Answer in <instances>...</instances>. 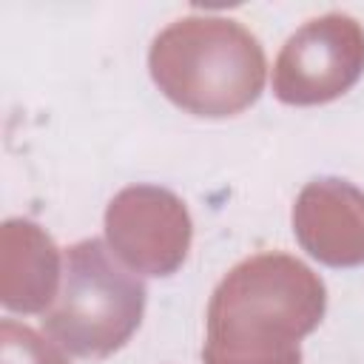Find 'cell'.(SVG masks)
I'll return each instance as SVG.
<instances>
[{
  "label": "cell",
  "instance_id": "obj_1",
  "mask_svg": "<svg viewBox=\"0 0 364 364\" xmlns=\"http://www.w3.org/2000/svg\"><path fill=\"white\" fill-rule=\"evenodd\" d=\"M324 313L321 279L287 253L236 264L208 307L205 364H301L299 338Z\"/></svg>",
  "mask_w": 364,
  "mask_h": 364
},
{
  "label": "cell",
  "instance_id": "obj_2",
  "mask_svg": "<svg viewBox=\"0 0 364 364\" xmlns=\"http://www.w3.org/2000/svg\"><path fill=\"white\" fill-rule=\"evenodd\" d=\"M148 65L159 91L199 117L239 114L264 85L259 40L228 17L173 20L156 34Z\"/></svg>",
  "mask_w": 364,
  "mask_h": 364
},
{
  "label": "cell",
  "instance_id": "obj_3",
  "mask_svg": "<svg viewBox=\"0 0 364 364\" xmlns=\"http://www.w3.org/2000/svg\"><path fill=\"white\" fill-rule=\"evenodd\" d=\"M142 307V279L122 267L100 239H82L65 253L63 284L43 324L68 353L102 358L131 338Z\"/></svg>",
  "mask_w": 364,
  "mask_h": 364
},
{
  "label": "cell",
  "instance_id": "obj_4",
  "mask_svg": "<svg viewBox=\"0 0 364 364\" xmlns=\"http://www.w3.org/2000/svg\"><path fill=\"white\" fill-rule=\"evenodd\" d=\"M364 71V28L355 17L330 11L307 20L282 46L273 91L290 105H316L344 94Z\"/></svg>",
  "mask_w": 364,
  "mask_h": 364
},
{
  "label": "cell",
  "instance_id": "obj_5",
  "mask_svg": "<svg viewBox=\"0 0 364 364\" xmlns=\"http://www.w3.org/2000/svg\"><path fill=\"white\" fill-rule=\"evenodd\" d=\"M111 253L136 273H173L191 245V216L185 205L162 188L134 185L119 191L105 213Z\"/></svg>",
  "mask_w": 364,
  "mask_h": 364
},
{
  "label": "cell",
  "instance_id": "obj_6",
  "mask_svg": "<svg viewBox=\"0 0 364 364\" xmlns=\"http://www.w3.org/2000/svg\"><path fill=\"white\" fill-rule=\"evenodd\" d=\"M301 247L327 264L364 262V193L344 179L310 182L293 208Z\"/></svg>",
  "mask_w": 364,
  "mask_h": 364
},
{
  "label": "cell",
  "instance_id": "obj_7",
  "mask_svg": "<svg viewBox=\"0 0 364 364\" xmlns=\"http://www.w3.org/2000/svg\"><path fill=\"white\" fill-rule=\"evenodd\" d=\"M3 273L23 270L20 276L3 282V301L17 310H43L57 299L60 256L51 239L31 222H9L3 230Z\"/></svg>",
  "mask_w": 364,
  "mask_h": 364
},
{
  "label": "cell",
  "instance_id": "obj_8",
  "mask_svg": "<svg viewBox=\"0 0 364 364\" xmlns=\"http://www.w3.org/2000/svg\"><path fill=\"white\" fill-rule=\"evenodd\" d=\"M3 364H65V358L34 330L3 321Z\"/></svg>",
  "mask_w": 364,
  "mask_h": 364
}]
</instances>
